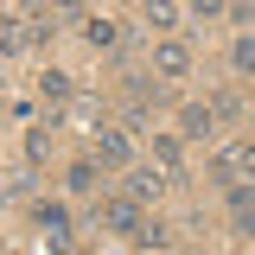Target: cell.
Returning <instances> with one entry per match:
<instances>
[{"label": "cell", "instance_id": "obj_1", "mask_svg": "<svg viewBox=\"0 0 255 255\" xmlns=\"http://www.w3.org/2000/svg\"><path fill=\"white\" fill-rule=\"evenodd\" d=\"M211 179L217 185H236V179H255V140H236V147H223L211 159Z\"/></svg>", "mask_w": 255, "mask_h": 255}, {"label": "cell", "instance_id": "obj_2", "mask_svg": "<svg viewBox=\"0 0 255 255\" xmlns=\"http://www.w3.org/2000/svg\"><path fill=\"white\" fill-rule=\"evenodd\" d=\"M96 223H102V230H115V236H128V243H134V236H140V204H134V198H109V204H102V211H96Z\"/></svg>", "mask_w": 255, "mask_h": 255}, {"label": "cell", "instance_id": "obj_3", "mask_svg": "<svg viewBox=\"0 0 255 255\" xmlns=\"http://www.w3.org/2000/svg\"><path fill=\"white\" fill-rule=\"evenodd\" d=\"M153 77H166V83L172 77H191V45L185 38H159L153 45Z\"/></svg>", "mask_w": 255, "mask_h": 255}, {"label": "cell", "instance_id": "obj_4", "mask_svg": "<svg viewBox=\"0 0 255 255\" xmlns=\"http://www.w3.org/2000/svg\"><path fill=\"white\" fill-rule=\"evenodd\" d=\"M32 223L45 230V243H51V249H70V211H64L58 198H45V204L32 211Z\"/></svg>", "mask_w": 255, "mask_h": 255}, {"label": "cell", "instance_id": "obj_5", "mask_svg": "<svg viewBox=\"0 0 255 255\" xmlns=\"http://www.w3.org/2000/svg\"><path fill=\"white\" fill-rule=\"evenodd\" d=\"M128 159H134L128 128H96V166H128Z\"/></svg>", "mask_w": 255, "mask_h": 255}, {"label": "cell", "instance_id": "obj_6", "mask_svg": "<svg viewBox=\"0 0 255 255\" xmlns=\"http://www.w3.org/2000/svg\"><path fill=\"white\" fill-rule=\"evenodd\" d=\"M179 134H185V140H211V134H217L211 102H185V109H179Z\"/></svg>", "mask_w": 255, "mask_h": 255}, {"label": "cell", "instance_id": "obj_7", "mask_svg": "<svg viewBox=\"0 0 255 255\" xmlns=\"http://www.w3.org/2000/svg\"><path fill=\"white\" fill-rule=\"evenodd\" d=\"M159 191H166V172H159V166H134V172H128V198H134V204H153Z\"/></svg>", "mask_w": 255, "mask_h": 255}, {"label": "cell", "instance_id": "obj_8", "mask_svg": "<svg viewBox=\"0 0 255 255\" xmlns=\"http://www.w3.org/2000/svg\"><path fill=\"white\" fill-rule=\"evenodd\" d=\"M179 159H185V147H179V134H153V166L166 172V179H179Z\"/></svg>", "mask_w": 255, "mask_h": 255}, {"label": "cell", "instance_id": "obj_9", "mask_svg": "<svg viewBox=\"0 0 255 255\" xmlns=\"http://www.w3.org/2000/svg\"><path fill=\"white\" fill-rule=\"evenodd\" d=\"M38 96H45V102H70V96H77L70 70H45V77H38Z\"/></svg>", "mask_w": 255, "mask_h": 255}, {"label": "cell", "instance_id": "obj_10", "mask_svg": "<svg viewBox=\"0 0 255 255\" xmlns=\"http://www.w3.org/2000/svg\"><path fill=\"white\" fill-rule=\"evenodd\" d=\"M64 185H70V191H96V185H102V166H96V159H77V166L64 172Z\"/></svg>", "mask_w": 255, "mask_h": 255}, {"label": "cell", "instance_id": "obj_11", "mask_svg": "<svg viewBox=\"0 0 255 255\" xmlns=\"http://www.w3.org/2000/svg\"><path fill=\"white\" fill-rule=\"evenodd\" d=\"M83 38H90L96 51H115V45H122V26H115V19H90V26H83Z\"/></svg>", "mask_w": 255, "mask_h": 255}, {"label": "cell", "instance_id": "obj_12", "mask_svg": "<svg viewBox=\"0 0 255 255\" xmlns=\"http://www.w3.org/2000/svg\"><path fill=\"white\" fill-rule=\"evenodd\" d=\"M147 26H153V32H172V26H179V6H172V0H147Z\"/></svg>", "mask_w": 255, "mask_h": 255}, {"label": "cell", "instance_id": "obj_13", "mask_svg": "<svg viewBox=\"0 0 255 255\" xmlns=\"http://www.w3.org/2000/svg\"><path fill=\"white\" fill-rule=\"evenodd\" d=\"M230 70H243V77L255 70V38H249V32H243V38L230 45Z\"/></svg>", "mask_w": 255, "mask_h": 255}, {"label": "cell", "instance_id": "obj_14", "mask_svg": "<svg viewBox=\"0 0 255 255\" xmlns=\"http://www.w3.org/2000/svg\"><path fill=\"white\" fill-rule=\"evenodd\" d=\"M166 243H172L166 223H140V236H134V249H166Z\"/></svg>", "mask_w": 255, "mask_h": 255}, {"label": "cell", "instance_id": "obj_15", "mask_svg": "<svg viewBox=\"0 0 255 255\" xmlns=\"http://www.w3.org/2000/svg\"><path fill=\"white\" fill-rule=\"evenodd\" d=\"M211 115H217V122H236V115H243V102L223 90V96H211Z\"/></svg>", "mask_w": 255, "mask_h": 255}, {"label": "cell", "instance_id": "obj_16", "mask_svg": "<svg viewBox=\"0 0 255 255\" xmlns=\"http://www.w3.org/2000/svg\"><path fill=\"white\" fill-rule=\"evenodd\" d=\"M45 153H51V134H45V128H32V134H26V159H32V166H38V159H45Z\"/></svg>", "mask_w": 255, "mask_h": 255}, {"label": "cell", "instance_id": "obj_17", "mask_svg": "<svg viewBox=\"0 0 255 255\" xmlns=\"http://www.w3.org/2000/svg\"><path fill=\"white\" fill-rule=\"evenodd\" d=\"M191 13H198V19H217V13H223V0H191Z\"/></svg>", "mask_w": 255, "mask_h": 255}, {"label": "cell", "instance_id": "obj_18", "mask_svg": "<svg viewBox=\"0 0 255 255\" xmlns=\"http://www.w3.org/2000/svg\"><path fill=\"white\" fill-rule=\"evenodd\" d=\"M6 26H13V19H6V13H0V32H6Z\"/></svg>", "mask_w": 255, "mask_h": 255}, {"label": "cell", "instance_id": "obj_19", "mask_svg": "<svg viewBox=\"0 0 255 255\" xmlns=\"http://www.w3.org/2000/svg\"><path fill=\"white\" fill-rule=\"evenodd\" d=\"M51 6H77V0H51Z\"/></svg>", "mask_w": 255, "mask_h": 255}, {"label": "cell", "instance_id": "obj_20", "mask_svg": "<svg viewBox=\"0 0 255 255\" xmlns=\"http://www.w3.org/2000/svg\"><path fill=\"white\" fill-rule=\"evenodd\" d=\"M0 96H6V77H0Z\"/></svg>", "mask_w": 255, "mask_h": 255}]
</instances>
